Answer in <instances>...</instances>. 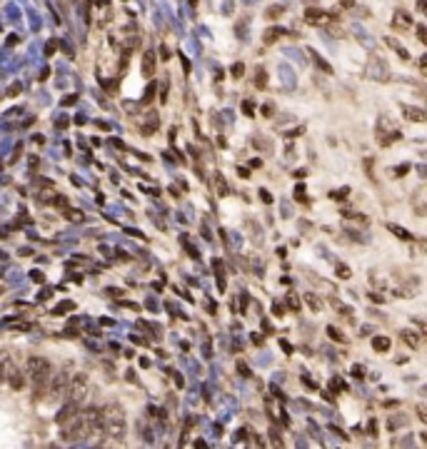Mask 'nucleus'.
I'll return each mask as SVG.
<instances>
[{
  "instance_id": "nucleus-1",
  "label": "nucleus",
  "mask_w": 427,
  "mask_h": 449,
  "mask_svg": "<svg viewBox=\"0 0 427 449\" xmlns=\"http://www.w3.org/2000/svg\"><path fill=\"white\" fill-rule=\"evenodd\" d=\"M100 429L107 439L112 442H123L125 437V415H123V407L118 404H107L100 409Z\"/></svg>"
},
{
  "instance_id": "nucleus-2",
  "label": "nucleus",
  "mask_w": 427,
  "mask_h": 449,
  "mask_svg": "<svg viewBox=\"0 0 427 449\" xmlns=\"http://www.w3.org/2000/svg\"><path fill=\"white\" fill-rule=\"evenodd\" d=\"M28 377L33 382V397L40 399L48 389V380H50V362L45 357H30L28 359Z\"/></svg>"
},
{
  "instance_id": "nucleus-3",
  "label": "nucleus",
  "mask_w": 427,
  "mask_h": 449,
  "mask_svg": "<svg viewBox=\"0 0 427 449\" xmlns=\"http://www.w3.org/2000/svg\"><path fill=\"white\" fill-rule=\"evenodd\" d=\"M77 417H80V429H83L85 437L103 434V429H100V409L98 407H88L83 412H77Z\"/></svg>"
},
{
  "instance_id": "nucleus-4",
  "label": "nucleus",
  "mask_w": 427,
  "mask_h": 449,
  "mask_svg": "<svg viewBox=\"0 0 427 449\" xmlns=\"http://www.w3.org/2000/svg\"><path fill=\"white\" fill-rule=\"evenodd\" d=\"M65 394H68V402H72V404L80 407L83 399H85V394H88V374L77 372L75 377H72V382H68Z\"/></svg>"
},
{
  "instance_id": "nucleus-5",
  "label": "nucleus",
  "mask_w": 427,
  "mask_h": 449,
  "mask_svg": "<svg viewBox=\"0 0 427 449\" xmlns=\"http://www.w3.org/2000/svg\"><path fill=\"white\" fill-rule=\"evenodd\" d=\"M335 18H337L335 13H322V10H315V8L305 10V23H310V25H327Z\"/></svg>"
},
{
  "instance_id": "nucleus-6",
  "label": "nucleus",
  "mask_w": 427,
  "mask_h": 449,
  "mask_svg": "<svg viewBox=\"0 0 427 449\" xmlns=\"http://www.w3.org/2000/svg\"><path fill=\"white\" fill-rule=\"evenodd\" d=\"M65 389H68V367H63V372L55 374V382H53V387H50V397H53V399H60V397L65 394Z\"/></svg>"
},
{
  "instance_id": "nucleus-7",
  "label": "nucleus",
  "mask_w": 427,
  "mask_h": 449,
  "mask_svg": "<svg viewBox=\"0 0 427 449\" xmlns=\"http://www.w3.org/2000/svg\"><path fill=\"white\" fill-rule=\"evenodd\" d=\"M77 412H80V407H77V404H72V402H68V404L60 409V415L55 417V422H58V424H65L70 417H75V415H77Z\"/></svg>"
},
{
  "instance_id": "nucleus-8",
  "label": "nucleus",
  "mask_w": 427,
  "mask_h": 449,
  "mask_svg": "<svg viewBox=\"0 0 427 449\" xmlns=\"http://www.w3.org/2000/svg\"><path fill=\"white\" fill-rule=\"evenodd\" d=\"M155 63H158V60H155V53L147 50L145 58H142V72H145V78H150V80L155 78Z\"/></svg>"
},
{
  "instance_id": "nucleus-9",
  "label": "nucleus",
  "mask_w": 427,
  "mask_h": 449,
  "mask_svg": "<svg viewBox=\"0 0 427 449\" xmlns=\"http://www.w3.org/2000/svg\"><path fill=\"white\" fill-rule=\"evenodd\" d=\"M410 25H412V18H410L405 10H397L395 18H392V28H395V30H407Z\"/></svg>"
},
{
  "instance_id": "nucleus-10",
  "label": "nucleus",
  "mask_w": 427,
  "mask_h": 449,
  "mask_svg": "<svg viewBox=\"0 0 427 449\" xmlns=\"http://www.w3.org/2000/svg\"><path fill=\"white\" fill-rule=\"evenodd\" d=\"M402 112H405V118L407 120H415V123H425L427 120V115H425V110H420V107H402Z\"/></svg>"
},
{
  "instance_id": "nucleus-11",
  "label": "nucleus",
  "mask_w": 427,
  "mask_h": 449,
  "mask_svg": "<svg viewBox=\"0 0 427 449\" xmlns=\"http://www.w3.org/2000/svg\"><path fill=\"white\" fill-rule=\"evenodd\" d=\"M283 35H290V32H287V30H283V28H273V30H267V32H265L262 40H265V45H273V43H278V40H280Z\"/></svg>"
},
{
  "instance_id": "nucleus-12",
  "label": "nucleus",
  "mask_w": 427,
  "mask_h": 449,
  "mask_svg": "<svg viewBox=\"0 0 427 449\" xmlns=\"http://www.w3.org/2000/svg\"><path fill=\"white\" fill-rule=\"evenodd\" d=\"M372 350L375 352H387L390 350V340H387V337H372Z\"/></svg>"
},
{
  "instance_id": "nucleus-13",
  "label": "nucleus",
  "mask_w": 427,
  "mask_h": 449,
  "mask_svg": "<svg viewBox=\"0 0 427 449\" xmlns=\"http://www.w3.org/2000/svg\"><path fill=\"white\" fill-rule=\"evenodd\" d=\"M72 310H75V302H72V299H65V302H60V305L53 310V315H55V317H63L65 312H72Z\"/></svg>"
},
{
  "instance_id": "nucleus-14",
  "label": "nucleus",
  "mask_w": 427,
  "mask_h": 449,
  "mask_svg": "<svg viewBox=\"0 0 427 449\" xmlns=\"http://www.w3.org/2000/svg\"><path fill=\"white\" fill-rule=\"evenodd\" d=\"M402 342H405V345H410V347L415 350V347H420V334H415V332H407V329H405V332H402Z\"/></svg>"
},
{
  "instance_id": "nucleus-15",
  "label": "nucleus",
  "mask_w": 427,
  "mask_h": 449,
  "mask_svg": "<svg viewBox=\"0 0 427 449\" xmlns=\"http://www.w3.org/2000/svg\"><path fill=\"white\" fill-rule=\"evenodd\" d=\"M155 93H158V83L150 80V85H147V90H145V97H142V105H150V102L155 100Z\"/></svg>"
},
{
  "instance_id": "nucleus-16",
  "label": "nucleus",
  "mask_w": 427,
  "mask_h": 449,
  "mask_svg": "<svg viewBox=\"0 0 427 449\" xmlns=\"http://www.w3.org/2000/svg\"><path fill=\"white\" fill-rule=\"evenodd\" d=\"M387 230H390V232H395V235H397V237H400V240H407V242H410V240H415V237H412V235H410V232H407V230H402V227H397V224H387Z\"/></svg>"
},
{
  "instance_id": "nucleus-17",
  "label": "nucleus",
  "mask_w": 427,
  "mask_h": 449,
  "mask_svg": "<svg viewBox=\"0 0 427 449\" xmlns=\"http://www.w3.org/2000/svg\"><path fill=\"white\" fill-rule=\"evenodd\" d=\"M283 13H285V8H283V5H270V8L265 10V18H270V20H278Z\"/></svg>"
},
{
  "instance_id": "nucleus-18",
  "label": "nucleus",
  "mask_w": 427,
  "mask_h": 449,
  "mask_svg": "<svg viewBox=\"0 0 427 449\" xmlns=\"http://www.w3.org/2000/svg\"><path fill=\"white\" fill-rule=\"evenodd\" d=\"M8 380H10V387H13V389H23V385H25V380H23V374H20L18 369H15V372L10 374V377H8Z\"/></svg>"
},
{
  "instance_id": "nucleus-19",
  "label": "nucleus",
  "mask_w": 427,
  "mask_h": 449,
  "mask_svg": "<svg viewBox=\"0 0 427 449\" xmlns=\"http://www.w3.org/2000/svg\"><path fill=\"white\" fill-rule=\"evenodd\" d=\"M257 78H255V85H257V90H265L267 88V75H265V70L262 67H257Z\"/></svg>"
},
{
  "instance_id": "nucleus-20",
  "label": "nucleus",
  "mask_w": 427,
  "mask_h": 449,
  "mask_svg": "<svg viewBox=\"0 0 427 449\" xmlns=\"http://www.w3.org/2000/svg\"><path fill=\"white\" fill-rule=\"evenodd\" d=\"M327 337H330L332 342H337V345H342V342H345V337L340 334V329H337V327H327Z\"/></svg>"
},
{
  "instance_id": "nucleus-21",
  "label": "nucleus",
  "mask_w": 427,
  "mask_h": 449,
  "mask_svg": "<svg viewBox=\"0 0 427 449\" xmlns=\"http://www.w3.org/2000/svg\"><path fill=\"white\" fill-rule=\"evenodd\" d=\"M65 217H68L70 222H83V212H80V210H68V207H65Z\"/></svg>"
},
{
  "instance_id": "nucleus-22",
  "label": "nucleus",
  "mask_w": 427,
  "mask_h": 449,
  "mask_svg": "<svg viewBox=\"0 0 427 449\" xmlns=\"http://www.w3.org/2000/svg\"><path fill=\"white\" fill-rule=\"evenodd\" d=\"M215 185H217V195H227V185H225V180H222L220 172L215 175Z\"/></svg>"
},
{
  "instance_id": "nucleus-23",
  "label": "nucleus",
  "mask_w": 427,
  "mask_h": 449,
  "mask_svg": "<svg viewBox=\"0 0 427 449\" xmlns=\"http://www.w3.org/2000/svg\"><path fill=\"white\" fill-rule=\"evenodd\" d=\"M335 272H337V277H340V280H350V267L337 265V267H335Z\"/></svg>"
},
{
  "instance_id": "nucleus-24",
  "label": "nucleus",
  "mask_w": 427,
  "mask_h": 449,
  "mask_svg": "<svg viewBox=\"0 0 427 449\" xmlns=\"http://www.w3.org/2000/svg\"><path fill=\"white\" fill-rule=\"evenodd\" d=\"M230 72H232V78H243V75H245V65L243 63H235Z\"/></svg>"
},
{
  "instance_id": "nucleus-25",
  "label": "nucleus",
  "mask_w": 427,
  "mask_h": 449,
  "mask_svg": "<svg viewBox=\"0 0 427 449\" xmlns=\"http://www.w3.org/2000/svg\"><path fill=\"white\" fill-rule=\"evenodd\" d=\"M330 387H332L335 392H345V389H347V385H345V382H342L340 377H335V380L330 382Z\"/></svg>"
},
{
  "instance_id": "nucleus-26",
  "label": "nucleus",
  "mask_w": 427,
  "mask_h": 449,
  "mask_svg": "<svg viewBox=\"0 0 427 449\" xmlns=\"http://www.w3.org/2000/svg\"><path fill=\"white\" fill-rule=\"evenodd\" d=\"M5 362H8V354L0 352V382L5 380Z\"/></svg>"
},
{
  "instance_id": "nucleus-27",
  "label": "nucleus",
  "mask_w": 427,
  "mask_h": 449,
  "mask_svg": "<svg viewBox=\"0 0 427 449\" xmlns=\"http://www.w3.org/2000/svg\"><path fill=\"white\" fill-rule=\"evenodd\" d=\"M243 112H245L248 118H255V105H252L250 100H245V102H243Z\"/></svg>"
},
{
  "instance_id": "nucleus-28",
  "label": "nucleus",
  "mask_w": 427,
  "mask_h": 449,
  "mask_svg": "<svg viewBox=\"0 0 427 449\" xmlns=\"http://www.w3.org/2000/svg\"><path fill=\"white\" fill-rule=\"evenodd\" d=\"M58 45H60V43H58V40H55V37H53V40H50V43H48V45H45V55H55V50H58Z\"/></svg>"
},
{
  "instance_id": "nucleus-29",
  "label": "nucleus",
  "mask_w": 427,
  "mask_h": 449,
  "mask_svg": "<svg viewBox=\"0 0 427 449\" xmlns=\"http://www.w3.org/2000/svg\"><path fill=\"white\" fill-rule=\"evenodd\" d=\"M313 60H315V63H318V65H320V70H325V72H327V75H330V72H332V67H330V65H327V63H325V60H320V58H318V55H315V53H313Z\"/></svg>"
},
{
  "instance_id": "nucleus-30",
  "label": "nucleus",
  "mask_w": 427,
  "mask_h": 449,
  "mask_svg": "<svg viewBox=\"0 0 427 449\" xmlns=\"http://www.w3.org/2000/svg\"><path fill=\"white\" fill-rule=\"evenodd\" d=\"M20 90H23V85H20V83H13V85L8 88V95L15 97V95H20Z\"/></svg>"
},
{
  "instance_id": "nucleus-31",
  "label": "nucleus",
  "mask_w": 427,
  "mask_h": 449,
  "mask_svg": "<svg viewBox=\"0 0 427 449\" xmlns=\"http://www.w3.org/2000/svg\"><path fill=\"white\" fill-rule=\"evenodd\" d=\"M273 112H275V105H270V102L262 105V115H265V118H273Z\"/></svg>"
},
{
  "instance_id": "nucleus-32",
  "label": "nucleus",
  "mask_w": 427,
  "mask_h": 449,
  "mask_svg": "<svg viewBox=\"0 0 427 449\" xmlns=\"http://www.w3.org/2000/svg\"><path fill=\"white\" fill-rule=\"evenodd\" d=\"M238 372H240V374H243V377H250V367H248V364H245V362H243V359H240V362H238Z\"/></svg>"
},
{
  "instance_id": "nucleus-33",
  "label": "nucleus",
  "mask_w": 427,
  "mask_h": 449,
  "mask_svg": "<svg viewBox=\"0 0 427 449\" xmlns=\"http://www.w3.org/2000/svg\"><path fill=\"white\" fill-rule=\"evenodd\" d=\"M287 305H290V310H292V312H297V310H300V302H297V297H292V294L287 297Z\"/></svg>"
},
{
  "instance_id": "nucleus-34",
  "label": "nucleus",
  "mask_w": 427,
  "mask_h": 449,
  "mask_svg": "<svg viewBox=\"0 0 427 449\" xmlns=\"http://www.w3.org/2000/svg\"><path fill=\"white\" fill-rule=\"evenodd\" d=\"M160 60H170V48H168L165 43L160 45Z\"/></svg>"
},
{
  "instance_id": "nucleus-35",
  "label": "nucleus",
  "mask_w": 427,
  "mask_h": 449,
  "mask_svg": "<svg viewBox=\"0 0 427 449\" xmlns=\"http://www.w3.org/2000/svg\"><path fill=\"white\" fill-rule=\"evenodd\" d=\"M295 197H297L300 202H305V187H302V185H297V187H295Z\"/></svg>"
},
{
  "instance_id": "nucleus-36",
  "label": "nucleus",
  "mask_w": 427,
  "mask_h": 449,
  "mask_svg": "<svg viewBox=\"0 0 427 449\" xmlns=\"http://www.w3.org/2000/svg\"><path fill=\"white\" fill-rule=\"evenodd\" d=\"M30 275H33V282H37V285H40V282H43V280H45V277H43V272H40V270H33V272H30Z\"/></svg>"
},
{
  "instance_id": "nucleus-37",
  "label": "nucleus",
  "mask_w": 427,
  "mask_h": 449,
  "mask_svg": "<svg viewBox=\"0 0 427 449\" xmlns=\"http://www.w3.org/2000/svg\"><path fill=\"white\" fill-rule=\"evenodd\" d=\"M307 305L313 307V310H320V302H318V299H315L313 294H307Z\"/></svg>"
},
{
  "instance_id": "nucleus-38",
  "label": "nucleus",
  "mask_w": 427,
  "mask_h": 449,
  "mask_svg": "<svg viewBox=\"0 0 427 449\" xmlns=\"http://www.w3.org/2000/svg\"><path fill=\"white\" fill-rule=\"evenodd\" d=\"M427 30H425V25H417V37H420V43H425L427 40V35H425Z\"/></svg>"
},
{
  "instance_id": "nucleus-39",
  "label": "nucleus",
  "mask_w": 427,
  "mask_h": 449,
  "mask_svg": "<svg viewBox=\"0 0 427 449\" xmlns=\"http://www.w3.org/2000/svg\"><path fill=\"white\" fill-rule=\"evenodd\" d=\"M273 444H275V447H283V444H285V442H283V439H280V434H278V429H273Z\"/></svg>"
},
{
  "instance_id": "nucleus-40",
  "label": "nucleus",
  "mask_w": 427,
  "mask_h": 449,
  "mask_svg": "<svg viewBox=\"0 0 427 449\" xmlns=\"http://www.w3.org/2000/svg\"><path fill=\"white\" fill-rule=\"evenodd\" d=\"M260 197H262V202H267V205L273 202V195H270L267 190H260Z\"/></svg>"
},
{
  "instance_id": "nucleus-41",
  "label": "nucleus",
  "mask_w": 427,
  "mask_h": 449,
  "mask_svg": "<svg viewBox=\"0 0 427 449\" xmlns=\"http://www.w3.org/2000/svg\"><path fill=\"white\" fill-rule=\"evenodd\" d=\"M347 195H350V190H347V187H345V190H337V192H335L332 197H335V200H342V197H347Z\"/></svg>"
},
{
  "instance_id": "nucleus-42",
  "label": "nucleus",
  "mask_w": 427,
  "mask_h": 449,
  "mask_svg": "<svg viewBox=\"0 0 427 449\" xmlns=\"http://www.w3.org/2000/svg\"><path fill=\"white\" fill-rule=\"evenodd\" d=\"M353 374H355L357 380H362V377H365V374H362V367H360V364H355V367H353Z\"/></svg>"
},
{
  "instance_id": "nucleus-43",
  "label": "nucleus",
  "mask_w": 427,
  "mask_h": 449,
  "mask_svg": "<svg viewBox=\"0 0 427 449\" xmlns=\"http://www.w3.org/2000/svg\"><path fill=\"white\" fill-rule=\"evenodd\" d=\"M75 102H77V97H75V95H70V97H63V105H65V107H68V105H75Z\"/></svg>"
},
{
  "instance_id": "nucleus-44",
  "label": "nucleus",
  "mask_w": 427,
  "mask_h": 449,
  "mask_svg": "<svg viewBox=\"0 0 427 449\" xmlns=\"http://www.w3.org/2000/svg\"><path fill=\"white\" fill-rule=\"evenodd\" d=\"M395 172H397V177H402L405 172H410V165H400V167H397Z\"/></svg>"
},
{
  "instance_id": "nucleus-45",
  "label": "nucleus",
  "mask_w": 427,
  "mask_h": 449,
  "mask_svg": "<svg viewBox=\"0 0 427 449\" xmlns=\"http://www.w3.org/2000/svg\"><path fill=\"white\" fill-rule=\"evenodd\" d=\"M182 70H185V72H190V70H192V65H190V60H187V58H182Z\"/></svg>"
},
{
  "instance_id": "nucleus-46",
  "label": "nucleus",
  "mask_w": 427,
  "mask_h": 449,
  "mask_svg": "<svg viewBox=\"0 0 427 449\" xmlns=\"http://www.w3.org/2000/svg\"><path fill=\"white\" fill-rule=\"evenodd\" d=\"M370 299H372V302H377V305H380V302H382V297H380V294H377V292H370Z\"/></svg>"
},
{
  "instance_id": "nucleus-47",
  "label": "nucleus",
  "mask_w": 427,
  "mask_h": 449,
  "mask_svg": "<svg viewBox=\"0 0 427 449\" xmlns=\"http://www.w3.org/2000/svg\"><path fill=\"white\" fill-rule=\"evenodd\" d=\"M107 294H110V297H120L123 292H120V289H112V287H110V289H107Z\"/></svg>"
},
{
  "instance_id": "nucleus-48",
  "label": "nucleus",
  "mask_w": 427,
  "mask_h": 449,
  "mask_svg": "<svg viewBox=\"0 0 427 449\" xmlns=\"http://www.w3.org/2000/svg\"><path fill=\"white\" fill-rule=\"evenodd\" d=\"M175 385H178V387H182V385H185V380L180 377V374H178V372H175Z\"/></svg>"
},
{
  "instance_id": "nucleus-49",
  "label": "nucleus",
  "mask_w": 427,
  "mask_h": 449,
  "mask_svg": "<svg viewBox=\"0 0 427 449\" xmlns=\"http://www.w3.org/2000/svg\"><path fill=\"white\" fill-rule=\"evenodd\" d=\"M238 172H240V177H250V170H245V167H238Z\"/></svg>"
},
{
  "instance_id": "nucleus-50",
  "label": "nucleus",
  "mask_w": 427,
  "mask_h": 449,
  "mask_svg": "<svg viewBox=\"0 0 427 449\" xmlns=\"http://www.w3.org/2000/svg\"><path fill=\"white\" fill-rule=\"evenodd\" d=\"M275 315H278V317H283V315H285V310H283V305H275Z\"/></svg>"
},
{
  "instance_id": "nucleus-51",
  "label": "nucleus",
  "mask_w": 427,
  "mask_h": 449,
  "mask_svg": "<svg viewBox=\"0 0 427 449\" xmlns=\"http://www.w3.org/2000/svg\"><path fill=\"white\" fill-rule=\"evenodd\" d=\"M110 142H112V145H115V147H120V150H125V145H123V142H120V140H115V137H112V140H110Z\"/></svg>"
},
{
  "instance_id": "nucleus-52",
  "label": "nucleus",
  "mask_w": 427,
  "mask_h": 449,
  "mask_svg": "<svg viewBox=\"0 0 427 449\" xmlns=\"http://www.w3.org/2000/svg\"><path fill=\"white\" fill-rule=\"evenodd\" d=\"M280 345H283V350H285V352H287V354H290V352H292V345H287V342H280Z\"/></svg>"
},
{
  "instance_id": "nucleus-53",
  "label": "nucleus",
  "mask_w": 427,
  "mask_h": 449,
  "mask_svg": "<svg viewBox=\"0 0 427 449\" xmlns=\"http://www.w3.org/2000/svg\"><path fill=\"white\" fill-rule=\"evenodd\" d=\"M342 5H345V8H353V5H355V0H342Z\"/></svg>"
},
{
  "instance_id": "nucleus-54",
  "label": "nucleus",
  "mask_w": 427,
  "mask_h": 449,
  "mask_svg": "<svg viewBox=\"0 0 427 449\" xmlns=\"http://www.w3.org/2000/svg\"><path fill=\"white\" fill-rule=\"evenodd\" d=\"M95 3H98V5H107V0H95Z\"/></svg>"
},
{
  "instance_id": "nucleus-55",
  "label": "nucleus",
  "mask_w": 427,
  "mask_h": 449,
  "mask_svg": "<svg viewBox=\"0 0 427 449\" xmlns=\"http://www.w3.org/2000/svg\"><path fill=\"white\" fill-rule=\"evenodd\" d=\"M190 5H192V8H195V5H198V0H190Z\"/></svg>"
}]
</instances>
